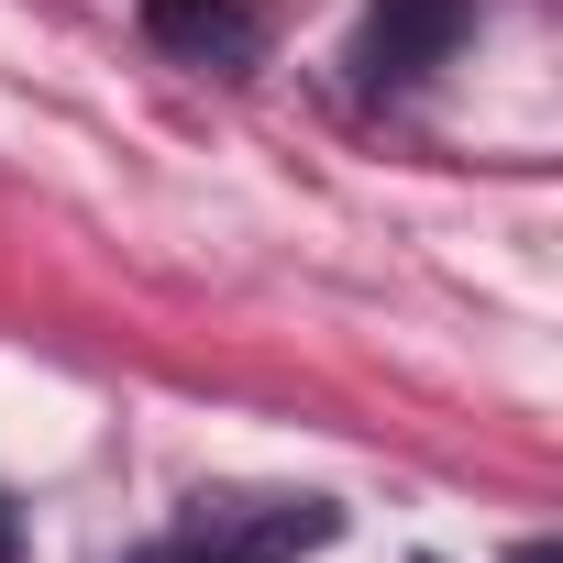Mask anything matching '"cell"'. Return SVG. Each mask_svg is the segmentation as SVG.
Here are the masks:
<instances>
[{"label":"cell","mask_w":563,"mask_h":563,"mask_svg":"<svg viewBox=\"0 0 563 563\" xmlns=\"http://www.w3.org/2000/svg\"><path fill=\"white\" fill-rule=\"evenodd\" d=\"M332 530H343L332 497H199L188 530H177V552L188 563H299Z\"/></svg>","instance_id":"cell-1"},{"label":"cell","mask_w":563,"mask_h":563,"mask_svg":"<svg viewBox=\"0 0 563 563\" xmlns=\"http://www.w3.org/2000/svg\"><path fill=\"white\" fill-rule=\"evenodd\" d=\"M453 34H464V0H376L354 34V67H365V89H409L453 56Z\"/></svg>","instance_id":"cell-2"},{"label":"cell","mask_w":563,"mask_h":563,"mask_svg":"<svg viewBox=\"0 0 563 563\" xmlns=\"http://www.w3.org/2000/svg\"><path fill=\"white\" fill-rule=\"evenodd\" d=\"M144 34L188 67H254L265 45V12L254 0H144Z\"/></svg>","instance_id":"cell-3"},{"label":"cell","mask_w":563,"mask_h":563,"mask_svg":"<svg viewBox=\"0 0 563 563\" xmlns=\"http://www.w3.org/2000/svg\"><path fill=\"white\" fill-rule=\"evenodd\" d=\"M519 563H563V552H552V541H519Z\"/></svg>","instance_id":"cell-4"},{"label":"cell","mask_w":563,"mask_h":563,"mask_svg":"<svg viewBox=\"0 0 563 563\" xmlns=\"http://www.w3.org/2000/svg\"><path fill=\"white\" fill-rule=\"evenodd\" d=\"M0 563H12V519H0Z\"/></svg>","instance_id":"cell-5"}]
</instances>
